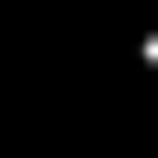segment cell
Instances as JSON below:
<instances>
[{"label":"cell","instance_id":"cell-1","mask_svg":"<svg viewBox=\"0 0 158 158\" xmlns=\"http://www.w3.org/2000/svg\"><path fill=\"white\" fill-rule=\"evenodd\" d=\"M135 68H147V79H158V23H147V34H135Z\"/></svg>","mask_w":158,"mask_h":158}]
</instances>
